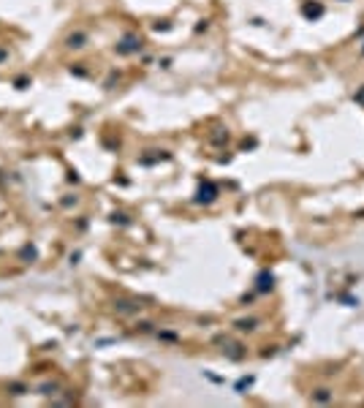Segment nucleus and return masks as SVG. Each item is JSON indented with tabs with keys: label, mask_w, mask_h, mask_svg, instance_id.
I'll return each mask as SVG.
<instances>
[{
	"label": "nucleus",
	"mask_w": 364,
	"mask_h": 408,
	"mask_svg": "<svg viewBox=\"0 0 364 408\" xmlns=\"http://www.w3.org/2000/svg\"><path fill=\"white\" fill-rule=\"evenodd\" d=\"M117 55H136L139 49H142V38L136 33H125L120 41H117Z\"/></svg>",
	"instance_id": "f257e3e1"
},
{
	"label": "nucleus",
	"mask_w": 364,
	"mask_h": 408,
	"mask_svg": "<svg viewBox=\"0 0 364 408\" xmlns=\"http://www.w3.org/2000/svg\"><path fill=\"white\" fill-rule=\"evenodd\" d=\"M215 196H218V188H215L212 182H201V185H199V194H196V201H201V204H209V201H215Z\"/></svg>",
	"instance_id": "f03ea898"
},
{
	"label": "nucleus",
	"mask_w": 364,
	"mask_h": 408,
	"mask_svg": "<svg viewBox=\"0 0 364 408\" xmlns=\"http://www.w3.org/2000/svg\"><path fill=\"white\" fill-rule=\"evenodd\" d=\"M84 41H87V35H84V33H71L65 44H68L71 49H79V47H84Z\"/></svg>",
	"instance_id": "7ed1b4c3"
},
{
	"label": "nucleus",
	"mask_w": 364,
	"mask_h": 408,
	"mask_svg": "<svg viewBox=\"0 0 364 408\" xmlns=\"http://www.w3.org/2000/svg\"><path fill=\"white\" fill-rule=\"evenodd\" d=\"M302 11H304V16H310V19H313V16H321V14H323V6H318V3H316V6H313V3H304Z\"/></svg>",
	"instance_id": "20e7f679"
},
{
	"label": "nucleus",
	"mask_w": 364,
	"mask_h": 408,
	"mask_svg": "<svg viewBox=\"0 0 364 408\" xmlns=\"http://www.w3.org/2000/svg\"><path fill=\"white\" fill-rule=\"evenodd\" d=\"M19 256H22V259H30V261H33V259L38 256V253H35V248H33V245H25V248H22V253H19Z\"/></svg>",
	"instance_id": "39448f33"
},
{
	"label": "nucleus",
	"mask_w": 364,
	"mask_h": 408,
	"mask_svg": "<svg viewBox=\"0 0 364 408\" xmlns=\"http://www.w3.org/2000/svg\"><path fill=\"white\" fill-rule=\"evenodd\" d=\"M353 98H356V104H362V106H364V87H362V90H359Z\"/></svg>",
	"instance_id": "423d86ee"
},
{
	"label": "nucleus",
	"mask_w": 364,
	"mask_h": 408,
	"mask_svg": "<svg viewBox=\"0 0 364 408\" xmlns=\"http://www.w3.org/2000/svg\"><path fill=\"white\" fill-rule=\"evenodd\" d=\"M0 60H6V52H3V49H0Z\"/></svg>",
	"instance_id": "0eeeda50"
}]
</instances>
